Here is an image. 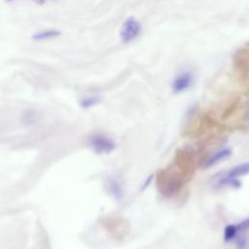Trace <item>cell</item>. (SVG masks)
<instances>
[{"mask_svg":"<svg viewBox=\"0 0 249 249\" xmlns=\"http://www.w3.org/2000/svg\"><path fill=\"white\" fill-rule=\"evenodd\" d=\"M61 34V32L54 28H48V29H42L37 32H35L32 35V39L34 41H45L53 38H56Z\"/></svg>","mask_w":249,"mask_h":249,"instance_id":"cell-6","label":"cell"},{"mask_svg":"<svg viewBox=\"0 0 249 249\" xmlns=\"http://www.w3.org/2000/svg\"><path fill=\"white\" fill-rule=\"evenodd\" d=\"M193 83V76L189 72H184L175 77L172 82V90L175 93H179L185 91L187 89L191 87Z\"/></svg>","mask_w":249,"mask_h":249,"instance_id":"cell-4","label":"cell"},{"mask_svg":"<svg viewBox=\"0 0 249 249\" xmlns=\"http://www.w3.org/2000/svg\"><path fill=\"white\" fill-rule=\"evenodd\" d=\"M90 147L99 154H107L114 150V141L104 135H93L89 138Z\"/></svg>","mask_w":249,"mask_h":249,"instance_id":"cell-3","label":"cell"},{"mask_svg":"<svg viewBox=\"0 0 249 249\" xmlns=\"http://www.w3.org/2000/svg\"><path fill=\"white\" fill-rule=\"evenodd\" d=\"M237 229H238V231L248 230V229H249V218H247V219L243 220L242 222H240V223L237 225Z\"/></svg>","mask_w":249,"mask_h":249,"instance_id":"cell-13","label":"cell"},{"mask_svg":"<svg viewBox=\"0 0 249 249\" xmlns=\"http://www.w3.org/2000/svg\"><path fill=\"white\" fill-rule=\"evenodd\" d=\"M108 189L110 194L116 198V199H121L123 196V191L120 186V184L116 180H109L108 182Z\"/></svg>","mask_w":249,"mask_h":249,"instance_id":"cell-8","label":"cell"},{"mask_svg":"<svg viewBox=\"0 0 249 249\" xmlns=\"http://www.w3.org/2000/svg\"><path fill=\"white\" fill-rule=\"evenodd\" d=\"M248 173H249V162H244V163H241V164L236 165V166L232 167L231 169H230L226 176L229 178L235 179L237 177L244 176Z\"/></svg>","mask_w":249,"mask_h":249,"instance_id":"cell-7","label":"cell"},{"mask_svg":"<svg viewBox=\"0 0 249 249\" xmlns=\"http://www.w3.org/2000/svg\"><path fill=\"white\" fill-rule=\"evenodd\" d=\"M238 233V229H237V225L234 224H231L228 225L225 228L224 231V239L226 242L231 240L233 237H235V235Z\"/></svg>","mask_w":249,"mask_h":249,"instance_id":"cell-10","label":"cell"},{"mask_svg":"<svg viewBox=\"0 0 249 249\" xmlns=\"http://www.w3.org/2000/svg\"><path fill=\"white\" fill-rule=\"evenodd\" d=\"M99 102V98L97 96H89V97H85L81 100L80 104L83 108L85 109H88V108H90L94 105H96L97 103Z\"/></svg>","mask_w":249,"mask_h":249,"instance_id":"cell-11","label":"cell"},{"mask_svg":"<svg viewBox=\"0 0 249 249\" xmlns=\"http://www.w3.org/2000/svg\"><path fill=\"white\" fill-rule=\"evenodd\" d=\"M236 64L241 69V71L249 69V53L247 51H242V53L236 54Z\"/></svg>","mask_w":249,"mask_h":249,"instance_id":"cell-9","label":"cell"},{"mask_svg":"<svg viewBox=\"0 0 249 249\" xmlns=\"http://www.w3.org/2000/svg\"><path fill=\"white\" fill-rule=\"evenodd\" d=\"M220 185H227L230 187H233V188H238L240 186V182L236 179L233 178H229L227 176H225L224 178H221L219 181Z\"/></svg>","mask_w":249,"mask_h":249,"instance_id":"cell-12","label":"cell"},{"mask_svg":"<svg viewBox=\"0 0 249 249\" xmlns=\"http://www.w3.org/2000/svg\"><path fill=\"white\" fill-rule=\"evenodd\" d=\"M141 31V24L137 18L133 17L127 18L121 28L120 37L123 42L128 43L134 40Z\"/></svg>","mask_w":249,"mask_h":249,"instance_id":"cell-2","label":"cell"},{"mask_svg":"<svg viewBox=\"0 0 249 249\" xmlns=\"http://www.w3.org/2000/svg\"><path fill=\"white\" fill-rule=\"evenodd\" d=\"M185 176L172 166L160 170L157 175V186L159 191L164 196H173L177 194L185 182Z\"/></svg>","mask_w":249,"mask_h":249,"instance_id":"cell-1","label":"cell"},{"mask_svg":"<svg viewBox=\"0 0 249 249\" xmlns=\"http://www.w3.org/2000/svg\"><path fill=\"white\" fill-rule=\"evenodd\" d=\"M231 156V150L229 149V148H226V149H223L221 151H218L216 152L215 154H213L212 156H210L205 161H204V164L203 166L208 168V167H211L221 161H224L226 160H228L230 157Z\"/></svg>","mask_w":249,"mask_h":249,"instance_id":"cell-5","label":"cell"}]
</instances>
